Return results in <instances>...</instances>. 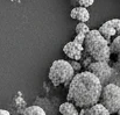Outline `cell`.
<instances>
[{
	"label": "cell",
	"mask_w": 120,
	"mask_h": 115,
	"mask_svg": "<svg viewBox=\"0 0 120 115\" xmlns=\"http://www.w3.org/2000/svg\"><path fill=\"white\" fill-rule=\"evenodd\" d=\"M103 85L90 71L75 75L69 84L67 101L72 102L77 108H87L99 102Z\"/></svg>",
	"instance_id": "obj_1"
},
{
	"label": "cell",
	"mask_w": 120,
	"mask_h": 115,
	"mask_svg": "<svg viewBox=\"0 0 120 115\" xmlns=\"http://www.w3.org/2000/svg\"><path fill=\"white\" fill-rule=\"evenodd\" d=\"M83 47L94 62H107L110 59V42L99 33L98 29L90 30L86 34Z\"/></svg>",
	"instance_id": "obj_2"
},
{
	"label": "cell",
	"mask_w": 120,
	"mask_h": 115,
	"mask_svg": "<svg viewBox=\"0 0 120 115\" xmlns=\"http://www.w3.org/2000/svg\"><path fill=\"white\" fill-rule=\"evenodd\" d=\"M48 77L55 86H58L62 84L67 86L74 79L75 70H74L71 63H69L64 59H57V61L52 62V64L49 69Z\"/></svg>",
	"instance_id": "obj_3"
},
{
	"label": "cell",
	"mask_w": 120,
	"mask_h": 115,
	"mask_svg": "<svg viewBox=\"0 0 120 115\" xmlns=\"http://www.w3.org/2000/svg\"><path fill=\"white\" fill-rule=\"evenodd\" d=\"M99 102L111 113H118L120 111V86L110 83L103 86Z\"/></svg>",
	"instance_id": "obj_4"
},
{
	"label": "cell",
	"mask_w": 120,
	"mask_h": 115,
	"mask_svg": "<svg viewBox=\"0 0 120 115\" xmlns=\"http://www.w3.org/2000/svg\"><path fill=\"white\" fill-rule=\"evenodd\" d=\"M87 71H90L97 77L103 86L110 84V79L113 75V71L111 66L107 64V62H92L89 65Z\"/></svg>",
	"instance_id": "obj_5"
},
{
	"label": "cell",
	"mask_w": 120,
	"mask_h": 115,
	"mask_svg": "<svg viewBox=\"0 0 120 115\" xmlns=\"http://www.w3.org/2000/svg\"><path fill=\"white\" fill-rule=\"evenodd\" d=\"M99 33L106 38L109 42L114 36L120 35V19H112L106 22H104L99 27Z\"/></svg>",
	"instance_id": "obj_6"
},
{
	"label": "cell",
	"mask_w": 120,
	"mask_h": 115,
	"mask_svg": "<svg viewBox=\"0 0 120 115\" xmlns=\"http://www.w3.org/2000/svg\"><path fill=\"white\" fill-rule=\"evenodd\" d=\"M84 51V47L82 44L76 43L75 41H71V42H68L67 44H64L63 47V52L70 58V59H74V61H79L82 58V54Z\"/></svg>",
	"instance_id": "obj_7"
},
{
	"label": "cell",
	"mask_w": 120,
	"mask_h": 115,
	"mask_svg": "<svg viewBox=\"0 0 120 115\" xmlns=\"http://www.w3.org/2000/svg\"><path fill=\"white\" fill-rule=\"evenodd\" d=\"M79 115H111V113L100 104H96L91 107L87 108H82V111L79 112Z\"/></svg>",
	"instance_id": "obj_8"
},
{
	"label": "cell",
	"mask_w": 120,
	"mask_h": 115,
	"mask_svg": "<svg viewBox=\"0 0 120 115\" xmlns=\"http://www.w3.org/2000/svg\"><path fill=\"white\" fill-rule=\"evenodd\" d=\"M70 16L74 20H77L79 22H85V23L90 20V13H89V11L85 7H80V6L74 7L71 9Z\"/></svg>",
	"instance_id": "obj_9"
},
{
	"label": "cell",
	"mask_w": 120,
	"mask_h": 115,
	"mask_svg": "<svg viewBox=\"0 0 120 115\" xmlns=\"http://www.w3.org/2000/svg\"><path fill=\"white\" fill-rule=\"evenodd\" d=\"M58 111H60V113L62 115H79V112H78L77 107L72 102H69V101L63 102L60 106Z\"/></svg>",
	"instance_id": "obj_10"
},
{
	"label": "cell",
	"mask_w": 120,
	"mask_h": 115,
	"mask_svg": "<svg viewBox=\"0 0 120 115\" xmlns=\"http://www.w3.org/2000/svg\"><path fill=\"white\" fill-rule=\"evenodd\" d=\"M22 115H47V113L40 106H29L22 112Z\"/></svg>",
	"instance_id": "obj_11"
},
{
	"label": "cell",
	"mask_w": 120,
	"mask_h": 115,
	"mask_svg": "<svg viewBox=\"0 0 120 115\" xmlns=\"http://www.w3.org/2000/svg\"><path fill=\"white\" fill-rule=\"evenodd\" d=\"M110 50H111V54H117L120 55V35L116 36V37L112 40V42L110 43Z\"/></svg>",
	"instance_id": "obj_12"
},
{
	"label": "cell",
	"mask_w": 120,
	"mask_h": 115,
	"mask_svg": "<svg viewBox=\"0 0 120 115\" xmlns=\"http://www.w3.org/2000/svg\"><path fill=\"white\" fill-rule=\"evenodd\" d=\"M91 29L89 28V26L85 23V22H78L76 25V28H75V32L76 34H82V35H86Z\"/></svg>",
	"instance_id": "obj_13"
},
{
	"label": "cell",
	"mask_w": 120,
	"mask_h": 115,
	"mask_svg": "<svg viewBox=\"0 0 120 115\" xmlns=\"http://www.w3.org/2000/svg\"><path fill=\"white\" fill-rule=\"evenodd\" d=\"M93 2H94V0H78V5L80 7H85V8L92 6Z\"/></svg>",
	"instance_id": "obj_14"
},
{
	"label": "cell",
	"mask_w": 120,
	"mask_h": 115,
	"mask_svg": "<svg viewBox=\"0 0 120 115\" xmlns=\"http://www.w3.org/2000/svg\"><path fill=\"white\" fill-rule=\"evenodd\" d=\"M85 36L86 35H82V34H76V36L74 38V41L76 42V43H78V44H84V41H85Z\"/></svg>",
	"instance_id": "obj_15"
},
{
	"label": "cell",
	"mask_w": 120,
	"mask_h": 115,
	"mask_svg": "<svg viewBox=\"0 0 120 115\" xmlns=\"http://www.w3.org/2000/svg\"><path fill=\"white\" fill-rule=\"evenodd\" d=\"M71 65H72V68H74V70H75V71H79V69H80V64L79 63H76V61H75V63H72Z\"/></svg>",
	"instance_id": "obj_16"
},
{
	"label": "cell",
	"mask_w": 120,
	"mask_h": 115,
	"mask_svg": "<svg viewBox=\"0 0 120 115\" xmlns=\"http://www.w3.org/2000/svg\"><path fill=\"white\" fill-rule=\"evenodd\" d=\"M0 115H11V113L8 111H6V109H1L0 108Z\"/></svg>",
	"instance_id": "obj_17"
},
{
	"label": "cell",
	"mask_w": 120,
	"mask_h": 115,
	"mask_svg": "<svg viewBox=\"0 0 120 115\" xmlns=\"http://www.w3.org/2000/svg\"><path fill=\"white\" fill-rule=\"evenodd\" d=\"M118 114H119V115H120V111H119V112H118Z\"/></svg>",
	"instance_id": "obj_18"
}]
</instances>
